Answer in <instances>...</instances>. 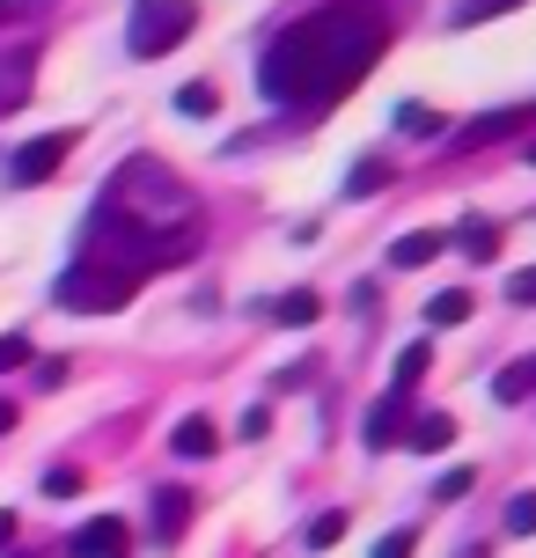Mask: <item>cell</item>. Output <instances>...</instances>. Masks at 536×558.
Wrapping results in <instances>:
<instances>
[{
  "label": "cell",
  "mask_w": 536,
  "mask_h": 558,
  "mask_svg": "<svg viewBox=\"0 0 536 558\" xmlns=\"http://www.w3.org/2000/svg\"><path fill=\"white\" fill-rule=\"evenodd\" d=\"M397 133H441V111H419V104H404V111H397Z\"/></svg>",
  "instance_id": "cell-24"
},
{
  "label": "cell",
  "mask_w": 536,
  "mask_h": 558,
  "mask_svg": "<svg viewBox=\"0 0 536 558\" xmlns=\"http://www.w3.org/2000/svg\"><path fill=\"white\" fill-rule=\"evenodd\" d=\"M45 0H0V23H23V15H37Z\"/></svg>",
  "instance_id": "cell-30"
},
{
  "label": "cell",
  "mask_w": 536,
  "mask_h": 558,
  "mask_svg": "<svg viewBox=\"0 0 536 558\" xmlns=\"http://www.w3.org/2000/svg\"><path fill=\"white\" fill-rule=\"evenodd\" d=\"M45 493H52V500L82 493V471H74V463H52V471H45Z\"/></svg>",
  "instance_id": "cell-25"
},
{
  "label": "cell",
  "mask_w": 536,
  "mask_h": 558,
  "mask_svg": "<svg viewBox=\"0 0 536 558\" xmlns=\"http://www.w3.org/2000/svg\"><path fill=\"white\" fill-rule=\"evenodd\" d=\"M176 111L184 118H214V82H184L176 88Z\"/></svg>",
  "instance_id": "cell-19"
},
{
  "label": "cell",
  "mask_w": 536,
  "mask_h": 558,
  "mask_svg": "<svg viewBox=\"0 0 536 558\" xmlns=\"http://www.w3.org/2000/svg\"><path fill=\"white\" fill-rule=\"evenodd\" d=\"M455 441V418L449 412H419L412 418V448H419V456H434V448H449Z\"/></svg>",
  "instance_id": "cell-16"
},
{
  "label": "cell",
  "mask_w": 536,
  "mask_h": 558,
  "mask_svg": "<svg viewBox=\"0 0 536 558\" xmlns=\"http://www.w3.org/2000/svg\"><path fill=\"white\" fill-rule=\"evenodd\" d=\"M471 308H478V294H471V287H441V294L426 302V324H434V331H449V324H463Z\"/></svg>",
  "instance_id": "cell-13"
},
{
  "label": "cell",
  "mask_w": 536,
  "mask_h": 558,
  "mask_svg": "<svg viewBox=\"0 0 536 558\" xmlns=\"http://www.w3.org/2000/svg\"><path fill=\"white\" fill-rule=\"evenodd\" d=\"M441 251H449V235H434V228H412V235H397V243H390V265L419 272V265H434Z\"/></svg>",
  "instance_id": "cell-11"
},
{
  "label": "cell",
  "mask_w": 536,
  "mask_h": 558,
  "mask_svg": "<svg viewBox=\"0 0 536 558\" xmlns=\"http://www.w3.org/2000/svg\"><path fill=\"white\" fill-rule=\"evenodd\" d=\"M198 8L192 0H133V15H125V45L133 59H170L184 37H192Z\"/></svg>",
  "instance_id": "cell-4"
},
{
  "label": "cell",
  "mask_w": 536,
  "mask_h": 558,
  "mask_svg": "<svg viewBox=\"0 0 536 558\" xmlns=\"http://www.w3.org/2000/svg\"><path fill=\"white\" fill-rule=\"evenodd\" d=\"M74 155V133H37L23 140L15 155H8V184H45V177H59V162Z\"/></svg>",
  "instance_id": "cell-5"
},
{
  "label": "cell",
  "mask_w": 536,
  "mask_h": 558,
  "mask_svg": "<svg viewBox=\"0 0 536 558\" xmlns=\"http://www.w3.org/2000/svg\"><path fill=\"white\" fill-rule=\"evenodd\" d=\"M375 558H412V530H390L382 544H375Z\"/></svg>",
  "instance_id": "cell-27"
},
{
  "label": "cell",
  "mask_w": 536,
  "mask_h": 558,
  "mask_svg": "<svg viewBox=\"0 0 536 558\" xmlns=\"http://www.w3.org/2000/svg\"><path fill=\"white\" fill-rule=\"evenodd\" d=\"M508 530L514 536H536V493H514V500H508Z\"/></svg>",
  "instance_id": "cell-21"
},
{
  "label": "cell",
  "mask_w": 536,
  "mask_h": 558,
  "mask_svg": "<svg viewBox=\"0 0 536 558\" xmlns=\"http://www.w3.org/2000/svg\"><path fill=\"white\" fill-rule=\"evenodd\" d=\"M508 302H522V308L536 302V265H529V272H514V279H508Z\"/></svg>",
  "instance_id": "cell-28"
},
{
  "label": "cell",
  "mask_w": 536,
  "mask_h": 558,
  "mask_svg": "<svg viewBox=\"0 0 536 558\" xmlns=\"http://www.w3.org/2000/svg\"><path fill=\"white\" fill-rule=\"evenodd\" d=\"M8 426H15V397H0V434H8Z\"/></svg>",
  "instance_id": "cell-31"
},
{
  "label": "cell",
  "mask_w": 536,
  "mask_h": 558,
  "mask_svg": "<svg viewBox=\"0 0 536 558\" xmlns=\"http://www.w3.org/2000/svg\"><path fill=\"white\" fill-rule=\"evenodd\" d=\"M404 426H412V397L390 390L382 404H375V412H367V448H390L397 434H404Z\"/></svg>",
  "instance_id": "cell-9"
},
{
  "label": "cell",
  "mask_w": 536,
  "mask_h": 558,
  "mask_svg": "<svg viewBox=\"0 0 536 558\" xmlns=\"http://www.w3.org/2000/svg\"><path fill=\"white\" fill-rule=\"evenodd\" d=\"M522 125H536V104H508V111H485V118H471V125L455 133V147H492V140H514Z\"/></svg>",
  "instance_id": "cell-6"
},
{
  "label": "cell",
  "mask_w": 536,
  "mask_h": 558,
  "mask_svg": "<svg viewBox=\"0 0 536 558\" xmlns=\"http://www.w3.org/2000/svg\"><path fill=\"white\" fill-rule=\"evenodd\" d=\"M522 162H536V140H529V147H522Z\"/></svg>",
  "instance_id": "cell-33"
},
{
  "label": "cell",
  "mask_w": 536,
  "mask_h": 558,
  "mask_svg": "<svg viewBox=\"0 0 536 558\" xmlns=\"http://www.w3.org/2000/svg\"><path fill=\"white\" fill-rule=\"evenodd\" d=\"M382 184H390V169H382V162H361V169H353V177H345V192H353V198L382 192Z\"/></svg>",
  "instance_id": "cell-22"
},
{
  "label": "cell",
  "mask_w": 536,
  "mask_h": 558,
  "mask_svg": "<svg viewBox=\"0 0 536 558\" xmlns=\"http://www.w3.org/2000/svg\"><path fill=\"white\" fill-rule=\"evenodd\" d=\"M133 294H141V279H133V272H118V265H88V257H74V265L59 272V287H52V302L74 308V316H111V308H125Z\"/></svg>",
  "instance_id": "cell-3"
},
{
  "label": "cell",
  "mask_w": 536,
  "mask_h": 558,
  "mask_svg": "<svg viewBox=\"0 0 536 558\" xmlns=\"http://www.w3.org/2000/svg\"><path fill=\"white\" fill-rule=\"evenodd\" d=\"M463 493H471V471H449L441 485H434V500H463Z\"/></svg>",
  "instance_id": "cell-29"
},
{
  "label": "cell",
  "mask_w": 536,
  "mask_h": 558,
  "mask_svg": "<svg viewBox=\"0 0 536 558\" xmlns=\"http://www.w3.org/2000/svg\"><path fill=\"white\" fill-rule=\"evenodd\" d=\"M522 0H455V23H485V15H508Z\"/></svg>",
  "instance_id": "cell-23"
},
{
  "label": "cell",
  "mask_w": 536,
  "mask_h": 558,
  "mask_svg": "<svg viewBox=\"0 0 536 558\" xmlns=\"http://www.w3.org/2000/svg\"><path fill=\"white\" fill-rule=\"evenodd\" d=\"M125 551V514H96L74 530V558H118Z\"/></svg>",
  "instance_id": "cell-8"
},
{
  "label": "cell",
  "mask_w": 536,
  "mask_h": 558,
  "mask_svg": "<svg viewBox=\"0 0 536 558\" xmlns=\"http://www.w3.org/2000/svg\"><path fill=\"white\" fill-rule=\"evenodd\" d=\"M198 243H206V221H198L192 184L170 162H155V155L118 169L82 228L88 265H118V272H133V279L162 272V265H184Z\"/></svg>",
  "instance_id": "cell-2"
},
{
  "label": "cell",
  "mask_w": 536,
  "mask_h": 558,
  "mask_svg": "<svg viewBox=\"0 0 536 558\" xmlns=\"http://www.w3.org/2000/svg\"><path fill=\"white\" fill-rule=\"evenodd\" d=\"M426 367H434V338H412V345H404V353H397V390L412 397V383H419Z\"/></svg>",
  "instance_id": "cell-17"
},
{
  "label": "cell",
  "mask_w": 536,
  "mask_h": 558,
  "mask_svg": "<svg viewBox=\"0 0 536 558\" xmlns=\"http://www.w3.org/2000/svg\"><path fill=\"white\" fill-rule=\"evenodd\" d=\"M170 456H184V463H198V456H214V418H176V434H170Z\"/></svg>",
  "instance_id": "cell-12"
},
{
  "label": "cell",
  "mask_w": 536,
  "mask_h": 558,
  "mask_svg": "<svg viewBox=\"0 0 536 558\" xmlns=\"http://www.w3.org/2000/svg\"><path fill=\"white\" fill-rule=\"evenodd\" d=\"M29 82H37V45H15V52H0V118L29 104Z\"/></svg>",
  "instance_id": "cell-7"
},
{
  "label": "cell",
  "mask_w": 536,
  "mask_h": 558,
  "mask_svg": "<svg viewBox=\"0 0 536 558\" xmlns=\"http://www.w3.org/2000/svg\"><path fill=\"white\" fill-rule=\"evenodd\" d=\"M339 536H345V514H316L309 530H302V544H309V551H331Z\"/></svg>",
  "instance_id": "cell-20"
},
{
  "label": "cell",
  "mask_w": 536,
  "mask_h": 558,
  "mask_svg": "<svg viewBox=\"0 0 536 558\" xmlns=\"http://www.w3.org/2000/svg\"><path fill=\"white\" fill-rule=\"evenodd\" d=\"M23 361H29V338L8 331V338H0V375H8V367H23Z\"/></svg>",
  "instance_id": "cell-26"
},
{
  "label": "cell",
  "mask_w": 536,
  "mask_h": 558,
  "mask_svg": "<svg viewBox=\"0 0 536 558\" xmlns=\"http://www.w3.org/2000/svg\"><path fill=\"white\" fill-rule=\"evenodd\" d=\"M492 397H500V404L536 397V353H529V361H508V367H500V375H492Z\"/></svg>",
  "instance_id": "cell-14"
},
{
  "label": "cell",
  "mask_w": 536,
  "mask_h": 558,
  "mask_svg": "<svg viewBox=\"0 0 536 558\" xmlns=\"http://www.w3.org/2000/svg\"><path fill=\"white\" fill-rule=\"evenodd\" d=\"M184 522H192V493H184V485H162V493H155V544H176Z\"/></svg>",
  "instance_id": "cell-10"
},
{
  "label": "cell",
  "mask_w": 536,
  "mask_h": 558,
  "mask_svg": "<svg viewBox=\"0 0 536 558\" xmlns=\"http://www.w3.org/2000/svg\"><path fill=\"white\" fill-rule=\"evenodd\" d=\"M449 243H455V251H463V257H478V265H485V257H500V228H492V221H478V214H471V221L455 228Z\"/></svg>",
  "instance_id": "cell-15"
},
{
  "label": "cell",
  "mask_w": 536,
  "mask_h": 558,
  "mask_svg": "<svg viewBox=\"0 0 536 558\" xmlns=\"http://www.w3.org/2000/svg\"><path fill=\"white\" fill-rule=\"evenodd\" d=\"M8 536H15V514H0V551H8Z\"/></svg>",
  "instance_id": "cell-32"
},
{
  "label": "cell",
  "mask_w": 536,
  "mask_h": 558,
  "mask_svg": "<svg viewBox=\"0 0 536 558\" xmlns=\"http://www.w3.org/2000/svg\"><path fill=\"white\" fill-rule=\"evenodd\" d=\"M316 308H324V302H316L309 287H294V294H280V302H272V316H280V324H316Z\"/></svg>",
  "instance_id": "cell-18"
},
{
  "label": "cell",
  "mask_w": 536,
  "mask_h": 558,
  "mask_svg": "<svg viewBox=\"0 0 536 558\" xmlns=\"http://www.w3.org/2000/svg\"><path fill=\"white\" fill-rule=\"evenodd\" d=\"M382 45H390L382 0H324V8L294 15V23L265 45L257 88H265V104H280V111H294V118H324L345 88L382 59Z\"/></svg>",
  "instance_id": "cell-1"
}]
</instances>
